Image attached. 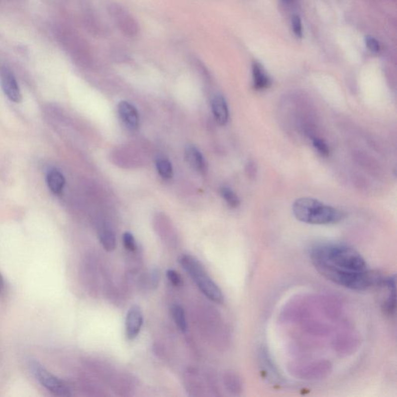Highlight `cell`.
Returning <instances> with one entry per match:
<instances>
[{"mask_svg":"<svg viewBox=\"0 0 397 397\" xmlns=\"http://www.w3.org/2000/svg\"><path fill=\"white\" fill-rule=\"evenodd\" d=\"M144 322V316L141 307L137 305H134L129 309L126 317V335L127 339L132 341L138 336L142 327Z\"/></svg>","mask_w":397,"mask_h":397,"instance_id":"obj_8","label":"cell"},{"mask_svg":"<svg viewBox=\"0 0 397 397\" xmlns=\"http://www.w3.org/2000/svg\"><path fill=\"white\" fill-rule=\"evenodd\" d=\"M118 113L122 122L129 130H137L139 126V116L134 105L126 101H122L118 105Z\"/></svg>","mask_w":397,"mask_h":397,"instance_id":"obj_10","label":"cell"},{"mask_svg":"<svg viewBox=\"0 0 397 397\" xmlns=\"http://www.w3.org/2000/svg\"><path fill=\"white\" fill-rule=\"evenodd\" d=\"M148 287L152 290L158 287L160 280V272L158 269H151L148 276Z\"/></svg>","mask_w":397,"mask_h":397,"instance_id":"obj_22","label":"cell"},{"mask_svg":"<svg viewBox=\"0 0 397 397\" xmlns=\"http://www.w3.org/2000/svg\"><path fill=\"white\" fill-rule=\"evenodd\" d=\"M314 267L327 280L337 285L355 291H364L374 286L383 285L384 280L380 275L368 270L355 272L325 266H316Z\"/></svg>","mask_w":397,"mask_h":397,"instance_id":"obj_3","label":"cell"},{"mask_svg":"<svg viewBox=\"0 0 397 397\" xmlns=\"http://www.w3.org/2000/svg\"><path fill=\"white\" fill-rule=\"evenodd\" d=\"M108 12L112 21L123 35L127 37H134L138 34V23L135 18L122 5L112 2L108 5Z\"/></svg>","mask_w":397,"mask_h":397,"instance_id":"obj_6","label":"cell"},{"mask_svg":"<svg viewBox=\"0 0 397 397\" xmlns=\"http://www.w3.org/2000/svg\"><path fill=\"white\" fill-rule=\"evenodd\" d=\"M220 194H221L223 199L228 204L230 207L237 208L239 206V198L231 189L228 188V187H223L220 190Z\"/></svg>","mask_w":397,"mask_h":397,"instance_id":"obj_19","label":"cell"},{"mask_svg":"<svg viewBox=\"0 0 397 397\" xmlns=\"http://www.w3.org/2000/svg\"><path fill=\"white\" fill-rule=\"evenodd\" d=\"M185 157L189 165L194 170L199 173H204L206 170V162L203 156L196 147L188 146L185 150Z\"/></svg>","mask_w":397,"mask_h":397,"instance_id":"obj_11","label":"cell"},{"mask_svg":"<svg viewBox=\"0 0 397 397\" xmlns=\"http://www.w3.org/2000/svg\"><path fill=\"white\" fill-rule=\"evenodd\" d=\"M254 87L257 90H263L269 88L271 80L259 64L255 63L252 68Z\"/></svg>","mask_w":397,"mask_h":397,"instance_id":"obj_14","label":"cell"},{"mask_svg":"<svg viewBox=\"0 0 397 397\" xmlns=\"http://www.w3.org/2000/svg\"><path fill=\"white\" fill-rule=\"evenodd\" d=\"M4 288V280L2 274L0 273V294L2 292Z\"/></svg>","mask_w":397,"mask_h":397,"instance_id":"obj_26","label":"cell"},{"mask_svg":"<svg viewBox=\"0 0 397 397\" xmlns=\"http://www.w3.org/2000/svg\"><path fill=\"white\" fill-rule=\"evenodd\" d=\"M99 237L102 246L106 251H114L116 248V238L112 229L107 226H102L99 231Z\"/></svg>","mask_w":397,"mask_h":397,"instance_id":"obj_15","label":"cell"},{"mask_svg":"<svg viewBox=\"0 0 397 397\" xmlns=\"http://www.w3.org/2000/svg\"><path fill=\"white\" fill-rule=\"evenodd\" d=\"M293 28H294V33L297 37H302V23H301L300 19L299 16H294L293 17Z\"/></svg>","mask_w":397,"mask_h":397,"instance_id":"obj_24","label":"cell"},{"mask_svg":"<svg viewBox=\"0 0 397 397\" xmlns=\"http://www.w3.org/2000/svg\"><path fill=\"white\" fill-rule=\"evenodd\" d=\"M30 369L36 380L51 394L58 397L71 396V390L69 386L65 382L49 373L38 362L33 361L30 362Z\"/></svg>","mask_w":397,"mask_h":397,"instance_id":"obj_5","label":"cell"},{"mask_svg":"<svg viewBox=\"0 0 397 397\" xmlns=\"http://www.w3.org/2000/svg\"><path fill=\"white\" fill-rule=\"evenodd\" d=\"M47 184L53 194L58 195L62 193L65 187V177L59 171L53 169L48 173Z\"/></svg>","mask_w":397,"mask_h":397,"instance_id":"obj_13","label":"cell"},{"mask_svg":"<svg viewBox=\"0 0 397 397\" xmlns=\"http://www.w3.org/2000/svg\"><path fill=\"white\" fill-rule=\"evenodd\" d=\"M383 286L388 290L387 299L382 304V309L387 316H392L396 313L397 309V294H396L395 275L389 276L383 280Z\"/></svg>","mask_w":397,"mask_h":397,"instance_id":"obj_9","label":"cell"},{"mask_svg":"<svg viewBox=\"0 0 397 397\" xmlns=\"http://www.w3.org/2000/svg\"><path fill=\"white\" fill-rule=\"evenodd\" d=\"M309 255L314 266H325L355 272L368 270L366 260L359 251L345 244H316L311 248Z\"/></svg>","mask_w":397,"mask_h":397,"instance_id":"obj_1","label":"cell"},{"mask_svg":"<svg viewBox=\"0 0 397 397\" xmlns=\"http://www.w3.org/2000/svg\"><path fill=\"white\" fill-rule=\"evenodd\" d=\"M157 170L164 180H170L173 176V169L172 164L165 158L158 159L156 163Z\"/></svg>","mask_w":397,"mask_h":397,"instance_id":"obj_18","label":"cell"},{"mask_svg":"<svg viewBox=\"0 0 397 397\" xmlns=\"http://www.w3.org/2000/svg\"><path fill=\"white\" fill-rule=\"evenodd\" d=\"M366 44L367 48L373 52L376 53L380 51V44H379L378 41L373 37H369V36L366 37Z\"/></svg>","mask_w":397,"mask_h":397,"instance_id":"obj_25","label":"cell"},{"mask_svg":"<svg viewBox=\"0 0 397 397\" xmlns=\"http://www.w3.org/2000/svg\"><path fill=\"white\" fill-rule=\"evenodd\" d=\"M123 242L124 248L130 252H134L137 250V243H136L134 235L131 233H124L123 235Z\"/></svg>","mask_w":397,"mask_h":397,"instance_id":"obj_20","label":"cell"},{"mask_svg":"<svg viewBox=\"0 0 397 397\" xmlns=\"http://www.w3.org/2000/svg\"><path fill=\"white\" fill-rule=\"evenodd\" d=\"M293 212L297 220L309 224H332L341 221L344 217L339 209L307 197L297 199L293 206Z\"/></svg>","mask_w":397,"mask_h":397,"instance_id":"obj_2","label":"cell"},{"mask_svg":"<svg viewBox=\"0 0 397 397\" xmlns=\"http://www.w3.org/2000/svg\"><path fill=\"white\" fill-rule=\"evenodd\" d=\"M180 264L205 297L216 303H223L221 290L209 277L200 262L192 255H183L180 257Z\"/></svg>","mask_w":397,"mask_h":397,"instance_id":"obj_4","label":"cell"},{"mask_svg":"<svg viewBox=\"0 0 397 397\" xmlns=\"http://www.w3.org/2000/svg\"><path fill=\"white\" fill-rule=\"evenodd\" d=\"M172 314H173V320L176 323V326L179 327L182 332H187V320L184 309L179 304H175L172 307Z\"/></svg>","mask_w":397,"mask_h":397,"instance_id":"obj_16","label":"cell"},{"mask_svg":"<svg viewBox=\"0 0 397 397\" xmlns=\"http://www.w3.org/2000/svg\"><path fill=\"white\" fill-rule=\"evenodd\" d=\"M313 145L315 149L318 151V153H320L323 156H327L329 155L328 147L322 139L313 138Z\"/></svg>","mask_w":397,"mask_h":397,"instance_id":"obj_23","label":"cell"},{"mask_svg":"<svg viewBox=\"0 0 397 397\" xmlns=\"http://www.w3.org/2000/svg\"><path fill=\"white\" fill-rule=\"evenodd\" d=\"M223 382H224L225 387L228 390V392L231 393L234 395H237L241 392V381L237 377V375L234 374V373H231V372L226 373L223 377Z\"/></svg>","mask_w":397,"mask_h":397,"instance_id":"obj_17","label":"cell"},{"mask_svg":"<svg viewBox=\"0 0 397 397\" xmlns=\"http://www.w3.org/2000/svg\"><path fill=\"white\" fill-rule=\"evenodd\" d=\"M212 111L218 124L223 126L227 123L229 118L228 106L222 96H216L213 98L212 101Z\"/></svg>","mask_w":397,"mask_h":397,"instance_id":"obj_12","label":"cell"},{"mask_svg":"<svg viewBox=\"0 0 397 397\" xmlns=\"http://www.w3.org/2000/svg\"><path fill=\"white\" fill-rule=\"evenodd\" d=\"M166 276H167L169 283L173 284L174 287H179L183 285V279H182L181 276L174 269L167 270Z\"/></svg>","mask_w":397,"mask_h":397,"instance_id":"obj_21","label":"cell"},{"mask_svg":"<svg viewBox=\"0 0 397 397\" xmlns=\"http://www.w3.org/2000/svg\"><path fill=\"white\" fill-rule=\"evenodd\" d=\"M0 83L2 91L9 100L14 102L21 101L22 94L19 85L12 72L6 68L0 69Z\"/></svg>","mask_w":397,"mask_h":397,"instance_id":"obj_7","label":"cell"}]
</instances>
